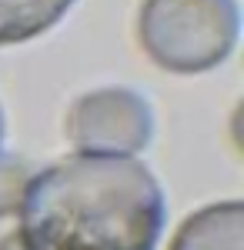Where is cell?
<instances>
[{"instance_id": "cell-3", "label": "cell", "mask_w": 244, "mask_h": 250, "mask_svg": "<svg viewBox=\"0 0 244 250\" xmlns=\"http://www.w3.org/2000/svg\"><path fill=\"white\" fill-rule=\"evenodd\" d=\"M154 114L127 87H100L77 97L67 114V137L80 154L134 157L150 144Z\"/></svg>"}, {"instance_id": "cell-7", "label": "cell", "mask_w": 244, "mask_h": 250, "mask_svg": "<svg viewBox=\"0 0 244 250\" xmlns=\"http://www.w3.org/2000/svg\"><path fill=\"white\" fill-rule=\"evenodd\" d=\"M0 144H3V114H0Z\"/></svg>"}, {"instance_id": "cell-6", "label": "cell", "mask_w": 244, "mask_h": 250, "mask_svg": "<svg viewBox=\"0 0 244 250\" xmlns=\"http://www.w3.org/2000/svg\"><path fill=\"white\" fill-rule=\"evenodd\" d=\"M30 170L14 160V157H0V217H10L20 210V200L27 190Z\"/></svg>"}, {"instance_id": "cell-5", "label": "cell", "mask_w": 244, "mask_h": 250, "mask_svg": "<svg viewBox=\"0 0 244 250\" xmlns=\"http://www.w3.org/2000/svg\"><path fill=\"white\" fill-rule=\"evenodd\" d=\"M74 0H0V47L40 37L71 10Z\"/></svg>"}, {"instance_id": "cell-2", "label": "cell", "mask_w": 244, "mask_h": 250, "mask_svg": "<svg viewBox=\"0 0 244 250\" xmlns=\"http://www.w3.org/2000/svg\"><path fill=\"white\" fill-rule=\"evenodd\" d=\"M238 30V0H144L137 14L144 54L171 74L218 67L234 50Z\"/></svg>"}, {"instance_id": "cell-4", "label": "cell", "mask_w": 244, "mask_h": 250, "mask_svg": "<svg viewBox=\"0 0 244 250\" xmlns=\"http://www.w3.org/2000/svg\"><path fill=\"white\" fill-rule=\"evenodd\" d=\"M171 250H244V204L221 200L184 220Z\"/></svg>"}, {"instance_id": "cell-1", "label": "cell", "mask_w": 244, "mask_h": 250, "mask_svg": "<svg viewBox=\"0 0 244 250\" xmlns=\"http://www.w3.org/2000/svg\"><path fill=\"white\" fill-rule=\"evenodd\" d=\"M17 213L20 250H154L168 204L137 157L77 150L27 180Z\"/></svg>"}]
</instances>
